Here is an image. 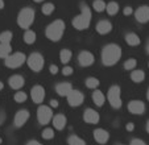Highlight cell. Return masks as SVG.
Masks as SVG:
<instances>
[{"mask_svg":"<svg viewBox=\"0 0 149 145\" xmlns=\"http://www.w3.org/2000/svg\"><path fill=\"white\" fill-rule=\"evenodd\" d=\"M63 32H65V22L62 20H56L48 25L45 34L50 41H59L63 36Z\"/></svg>","mask_w":149,"mask_h":145,"instance_id":"cell-3","label":"cell"},{"mask_svg":"<svg viewBox=\"0 0 149 145\" xmlns=\"http://www.w3.org/2000/svg\"><path fill=\"white\" fill-rule=\"evenodd\" d=\"M52 117H53V111H52L50 107H48V106L38 107V109H37V119H38V123L41 125L49 124Z\"/></svg>","mask_w":149,"mask_h":145,"instance_id":"cell-7","label":"cell"},{"mask_svg":"<svg viewBox=\"0 0 149 145\" xmlns=\"http://www.w3.org/2000/svg\"><path fill=\"white\" fill-rule=\"evenodd\" d=\"M135 17L139 22H148L149 21V7L148 6H141L140 8H137V11L135 12Z\"/></svg>","mask_w":149,"mask_h":145,"instance_id":"cell-14","label":"cell"},{"mask_svg":"<svg viewBox=\"0 0 149 145\" xmlns=\"http://www.w3.org/2000/svg\"><path fill=\"white\" fill-rule=\"evenodd\" d=\"M91 22V11L87 4H81V13L73 20V26L78 31H84L90 26Z\"/></svg>","mask_w":149,"mask_h":145,"instance_id":"cell-2","label":"cell"},{"mask_svg":"<svg viewBox=\"0 0 149 145\" xmlns=\"http://www.w3.org/2000/svg\"><path fill=\"white\" fill-rule=\"evenodd\" d=\"M86 86L88 89H94L95 90L96 87L99 86V79L98 78H94V77H90V78L86 79Z\"/></svg>","mask_w":149,"mask_h":145,"instance_id":"cell-31","label":"cell"},{"mask_svg":"<svg viewBox=\"0 0 149 145\" xmlns=\"http://www.w3.org/2000/svg\"><path fill=\"white\" fill-rule=\"evenodd\" d=\"M66 123H68V119H66L65 115L58 114L53 117V125H54V128L58 129V131H61V129L65 128Z\"/></svg>","mask_w":149,"mask_h":145,"instance_id":"cell-20","label":"cell"},{"mask_svg":"<svg viewBox=\"0 0 149 145\" xmlns=\"http://www.w3.org/2000/svg\"><path fill=\"white\" fill-rule=\"evenodd\" d=\"M94 139L95 141H98L99 144H106L110 139V133H108L106 129H102V128H98L94 131Z\"/></svg>","mask_w":149,"mask_h":145,"instance_id":"cell-16","label":"cell"},{"mask_svg":"<svg viewBox=\"0 0 149 145\" xmlns=\"http://www.w3.org/2000/svg\"><path fill=\"white\" fill-rule=\"evenodd\" d=\"M42 137H44L45 140L53 139V137H54V131H53V128H46V129H44V131H42Z\"/></svg>","mask_w":149,"mask_h":145,"instance_id":"cell-34","label":"cell"},{"mask_svg":"<svg viewBox=\"0 0 149 145\" xmlns=\"http://www.w3.org/2000/svg\"><path fill=\"white\" fill-rule=\"evenodd\" d=\"M29 119V112L28 109H20V111L16 112V115H15V127H17V128H20V127H23L24 124L28 121Z\"/></svg>","mask_w":149,"mask_h":145,"instance_id":"cell-11","label":"cell"},{"mask_svg":"<svg viewBox=\"0 0 149 145\" xmlns=\"http://www.w3.org/2000/svg\"><path fill=\"white\" fill-rule=\"evenodd\" d=\"M146 53H148V54H149V41H148V42H146Z\"/></svg>","mask_w":149,"mask_h":145,"instance_id":"cell-44","label":"cell"},{"mask_svg":"<svg viewBox=\"0 0 149 145\" xmlns=\"http://www.w3.org/2000/svg\"><path fill=\"white\" fill-rule=\"evenodd\" d=\"M36 3H41V1H44V0H34Z\"/></svg>","mask_w":149,"mask_h":145,"instance_id":"cell-48","label":"cell"},{"mask_svg":"<svg viewBox=\"0 0 149 145\" xmlns=\"http://www.w3.org/2000/svg\"><path fill=\"white\" fill-rule=\"evenodd\" d=\"M128 109L133 115H143L145 111V104L141 100H131L128 104Z\"/></svg>","mask_w":149,"mask_h":145,"instance_id":"cell-13","label":"cell"},{"mask_svg":"<svg viewBox=\"0 0 149 145\" xmlns=\"http://www.w3.org/2000/svg\"><path fill=\"white\" fill-rule=\"evenodd\" d=\"M3 87H4V84L1 83V82H0V90H3Z\"/></svg>","mask_w":149,"mask_h":145,"instance_id":"cell-46","label":"cell"},{"mask_svg":"<svg viewBox=\"0 0 149 145\" xmlns=\"http://www.w3.org/2000/svg\"><path fill=\"white\" fill-rule=\"evenodd\" d=\"M78 62L81 66H90L94 63V56L90 52H81L78 56Z\"/></svg>","mask_w":149,"mask_h":145,"instance_id":"cell-15","label":"cell"},{"mask_svg":"<svg viewBox=\"0 0 149 145\" xmlns=\"http://www.w3.org/2000/svg\"><path fill=\"white\" fill-rule=\"evenodd\" d=\"M83 99H84L83 94H82L81 91H78V90H73V91L68 95V102L71 107L81 106V104L83 103Z\"/></svg>","mask_w":149,"mask_h":145,"instance_id":"cell-9","label":"cell"},{"mask_svg":"<svg viewBox=\"0 0 149 145\" xmlns=\"http://www.w3.org/2000/svg\"><path fill=\"white\" fill-rule=\"evenodd\" d=\"M31 96H32V100L34 102V103L40 104L44 102V99H45V89L42 86H34L33 89H32L31 91Z\"/></svg>","mask_w":149,"mask_h":145,"instance_id":"cell-10","label":"cell"},{"mask_svg":"<svg viewBox=\"0 0 149 145\" xmlns=\"http://www.w3.org/2000/svg\"><path fill=\"white\" fill-rule=\"evenodd\" d=\"M49 70H50L52 74H57V72H58V66H56V65H52V66L49 67Z\"/></svg>","mask_w":149,"mask_h":145,"instance_id":"cell-39","label":"cell"},{"mask_svg":"<svg viewBox=\"0 0 149 145\" xmlns=\"http://www.w3.org/2000/svg\"><path fill=\"white\" fill-rule=\"evenodd\" d=\"M8 83L9 86L12 87L13 90H20L21 87L24 86V83H25V81H24V78L21 75H12L11 78L8 79Z\"/></svg>","mask_w":149,"mask_h":145,"instance_id":"cell-18","label":"cell"},{"mask_svg":"<svg viewBox=\"0 0 149 145\" xmlns=\"http://www.w3.org/2000/svg\"><path fill=\"white\" fill-rule=\"evenodd\" d=\"M34 21V11L29 7L23 8L17 15V24L20 28L28 29Z\"/></svg>","mask_w":149,"mask_h":145,"instance_id":"cell-4","label":"cell"},{"mask_svg":"<svg viewBox=\"0 0 149 145\" xmlns=\"http://www.w3.org/2000/svg\"><path fill=\"white\" fill-rule=\"evenodd\" d=\"M26 63H28V66L31 67L33 71L38 72L42 70L45 61H44V57L40 53H32L31 56L28 57V59H26Z\"/></svg>","mask_w":149,"mask_h":145,"instance_id":"cell-5","label":"cell"},{"mask_svg":"<svg viewBox=\"0 0 149 145\" xmlns=\"http://www.w3.org/2000/svg\"><path fill=\"white\" fill-rule=\"evenodd\" d=\"M12 47L9 44H0V58H8L11 56Z\"/></svg>","mask_w":149,"mask_h":145,"instance_id":"cell-23","label":"cell"},{"mask_svg":"<svg viewBox=\"0 0 149 145\" xmlns=\"http://www.w3.org/2000/svg\"><path fill=\"white\" fill-rule=\"evenodd\" d=\"M12 37H13L12 32H9V31L1 32V33H0V44H9Z\"/></svg>","mask_w":149,"mask_h":145,"instance_id":"cell-26","label":"cell"},{"mask_svg":"<svg viewBox=\"0 0 149 145\" xmlns=\"http://www.w3.org/2000/svg\"><path fill=\"white\" fill-rule=\"evenodd\" d=\"M108 102L113 108H120L123 102H121V92L119 86H112L108 90Z\"/></svg>","mask_w":149,"mask_h":145,"instance_id":"cell-6","label":"cell"},{"mask_svg":"<svg viewBox=\"0 0 149 145\" xmlns=\"http://www.w3.org/2000/svg\"><path fill=\"white\" fill-rule=\"evenodd\" d=\"M83 119H84V121L88 124H98L99 120H100V116H99V114L95 109L87 108L83 114Z\"/></svg>","mask_w":149,"mask_h":145,"instance_id":"cell-12","label":"cell"},{"mask_svg":"<svg viewBox=\"0 0 149 145\" xmlns=\"http://www.w3.org/2000/svg\"><path fill=\"white\" fill-rule=\"evenodd\" d=\"M26 98H28V95L24 91H19L15 94V102H17V103H24L26 100Z\"/></svg>","mask_w":149,"mask_h":145,"instance_id":"cell-32","label":"cell"},{"mask_svg":"<svg viewBox=\"0 0 149 145\" xmlns=\"http://www.w3.org/2000/svg\"><path fill=\"white\" fill-rule=\"evenodd\" d=\"M131 145H146V144L140 139H133L132 141H131Z\"/></svg>","mask_w":149,"mask_h":145,"instance_id":"cell-37","label":"cell"},{"mask_svg":"<svg viewBox=\"0 0 149 145\" xmlns=\"http://www.w3.org/2000/svg\"><path fill=\"white\" fill-rule=\"evenodd\" d=\"M26 57L24 53H13L6 58V66L7 67H11V69H16V67H20L24 62L26 61Z\"/></svg>","mask_w":149,"mask_h":145,"instance_id":"cell-8","label":"cell"},{"mask_svg":"<svg viewBox=\"0 0 149 145\" xmlns=\"http://www.w3.org/2000/svg\"><path fill=\"white\" fill-rule=\"evenodd\" d=\"M56 91H57V94L61 95V96H68V95L73 91V89H71L70 83H68V82H62V83H58L56 86Z\"/></svg>","mask_w":149,"mask_h":145,"instance_id":"cell-19","label":"cell"},{"mask_svg":"<svg viewBox=\"0 0 149 145\" xmlns=\"http://www.w3.org/2000/svg\"><path fill=\"white\" fill-rule=\"evenodd\" d=\"M0 124H1V121H0Z\"/></svg>","mask_w":149,"mask_h":145,"instance_id":"cell-49","label":"cell"},{"mask_svg":"<svg viewBox=\"0 0 149 145\" xmlns=\"http://www.w3.org/2000/svg\"><path fill=\"white\" fill-rule=\"evenodd\" d=\"M50 107H53V108H57V107H58V102H57L56 99H52V100H50Z\"/></svg>","mask_w":149,"mask_h":145,"instance_id":"cell-40","label":"cell"},{"mask_svg":"<svg viewBox=\"0 0 149 145\" xmlns=\"http://www.w3.org/2000/svg\"><path fill=\"white\" fill-rule=\"evenodd\" d=\"M68 142H69V145H86V142H84L81 137L75 136V135H71V136L69 137Z\"/></svg>","mask_w":149,"mask_h":145,"instance_id":"cell-28","label":"cell"},{"mask_svg":"<svg viewBox=\"0 0 149 145\" xmlns=\"http://www.w3.org/2000/svg\"><path fill=\"white\" fill-rule=\"evenodd\" d=\"M145 78V72L143 70H133L132 74H131V79H132L135 83H141Z\"/></svg>","mask_w":149,"mask_h":145,"instance_id":"cell-21","label":"cell"},{"mask_svg":"<svg viewBox=\"0 0 149 145\" xmlns=\"http://www.w3.org/2000/svg\"><path fill=\"white\" fill-rule=\"evenodd\" d=\"M136 67V59L135 58H130L127 59L125 63H124V69L125 70H132Z\"/></svg>","mask_w":149,"mask_h":145,"instance_id":"cell-35","label":"cell"},{"mask_svg":"<svg viewBox=\"0 0 149 145\" xmlns=\"http://www.w3.org/2000/svg\"><path fill=\"white\" fill-rule=\"evenodd\" d=\"M4 8V0H0V9Z\"/></svg>","mask_w":149,"mask_h":145,"instance_id":"cell-43","label":"cell"},{"mask_svg":"<svg viewBox=\"0 0 149 145\" xmlns=\"http://www.w3.org/2000/svg\"><path fill=\"white\" fill-rule=\"evenodd\" d=\"M133 128H135V125H133V123H128V124H127V131L132 132V131H133Z\"/></svg>","mask_w":149,"mask_h":145,"instance_id":"cell-41","label":"cell"},{"mask_svg":"<svg viewBox=\"0 0 149 145\" xmlns=\"http://www.w3.org/2000/svg\"><path fill=\"white\" fill-rule=\"evenodd\" d=\"M106 11H107L108 15L113 16V15H116L119 12V4L116 3V1H110V3L107 4V8H106Z\"/></svg>","mask_w":149,"mask_h":145,"instance_id":"cell-25","label":"cell"},{"mask_svg":"<svg viewBox=\"0 0 149 145\" xmlns=\"http://www.w3.org/2000/svg\"><path fill=\"white\" fill-rule=\"evenodd\" d=\"M59 59H61L62 63H68V62L71 59V52L69 50V49L61 50V53H59Z\"/></svg>","mask_w":149,"mask_h":145,"instance_id":"cell-27","label":"cell"},{"mask_svg":"<svg viewBox=\"0 0 149 145\" xmlns=\"http://www.w3.org/2000/svg\"><path fill=\"white\" fill-rule=\"evenodd\" d=\"M125 41H127V44L131 45V46H137V45L140 44V37L136 33H128L125 36Z\"/></svg>","mask_w":149,"mask_h":145,"instance_id":"cell-22","label":"cell"},{"mask_svg":"<svg viewBox=\"0 0 149 145\" xmlns=\"http://www.w3.org/2000/svg\"><path fill=\"white\" fill-rule=\"evenodd\" d=\"M24 41L29 45L33 44V42L36 41V33H34L33 31H26L25 34H24Z\"/></svg>","mask_w":149,"mask_h":145,"instance_id":"cell-29","label":"cell"},{"mask_svg":"<svg viewBox=\"0 0 149 145\" xmlns=\"http://www.w3.org/2000/svg\"><path fill=\"white\" fill-rule=\"evenodd\" d=\"M93 7L96 12H103L104 9L107 8V6H106V3H104L103 0H94Z\"/></svg>","mask_w":149,"mask_h":145,"instance_id":"cell-30","label":"cell"},{"mask_svg":"<svg viewBox=\"0 0 149 145\" xmlns=\"http://www.w3.org/2000/svg\"><path fill=\"white\" fill-rule=\"evenodd\" d=\"M146 131H148V133H149V120H148V123H146Z\"/></svg>","mask_w":149,"mask_h":145,"instance_id":"cell-45","label":"cell"},{"mask_svg":"<svg viewBox=\"0 0 149 145\" xmlns=\"http://www.w3.org/2000/svg\"><path fill=\"white\" fill-rule=\"evenodd\" d=\"M62 72H63V75H71L73 74V69L70 66H66V67H63Z\"/></svg>","mask_w":149,"mask_h":145,"instance_id":"cell-36","label":"cell"},{"mask_svg":"<svg viewBox=\"0 0 149 145\" xmlns=\"http://www.w3.org/2000/svg\"><path fill=\"white\" fill-rule=\"evenodd\" d=\"M132 12H133L132 7H125V8H124V11H123V13L125 15V16H130V15H132Z\"/></svg>","mask_w":149,"mask_h":145,"instance_id":"cell-38","label":"cell"},{"mask_svg":"<svg viewBox=\"0 0 149 145\" xmlns=\"http://www.w3.org/2000/svg\"><path fill=\"white\" fill-rule=\"evenodd\" d=\"M54 12V4L53 3H46L42 6V13L44 15H50Z\"/></svg>","mask_w":149,"mask_h":145,"instance_id":"cell-33","label":"cell"},{"mask_svg":"<svg viewBox=\"0 0 149 145\" xmlns=\"http://www.w3.org/2000/svg\"><path fill=\"white\" fill-rule=\"evenodd\" d=\"M121 57V47L116 44H108L102 50V62L106 66H112Z\"/></svg>","mask_w":149,"mask_h":145,"instance_id":"cell-1","label":"cell"},{"mask_svg":"<svg viewBox=\"0 0 149 145\" xmlns=\"http://www.w3.org/2000/svg\"><path fill=\"white\" fill-rule=\"evenodd\" d=\"M112 31V24L108 20H100L96 24V32L99 34H107Z\"/></svg>","mask_w":149,"mask_h":145,"instance_id":"cell-17","label":"cell"},{"mask_svg":"<svg viewBox=\"0 0 149 145\" xmlns=\"http://www.w3.org/2000/svg\"><path fill=\"white\" fill-rule=\"evenodd\" d=\"M26 145H42V144H40L38 141H36V140H31V141H28Z\"/></svg>","mask_w":149,"mask_h":145,"instance_id":"cell-42","label":"cell"},{"mask_svg":"<svg viewBox=\"0 0 149 145\" xmlns=\"http://www.w3.org/2000/svg\"><path fill=\"white\" fill-rule=\"evenodd\" d=\"M93 100H94V103L96 104V106H99V107H102L103 106V103H104V95H103V92L102 91H94L93 92Z\"/></svg>","mask_w":149,"mask_h":145,"instance_id":"cell-24","label":"cell"},{"mask_svg":"<svg viewBox=\"0 0 149 145\" xmlns=\"http://www.w3.org/2000/svg\"><path fill=\"white\" fill-rule=\"evenodd\" d=\"M146 98H148V100H149V89H148V92H146Z\"/></svg>","mask_w":149,"mask_h":145,"instance_id":"cell-47","label":"cell"}]
</instances>
